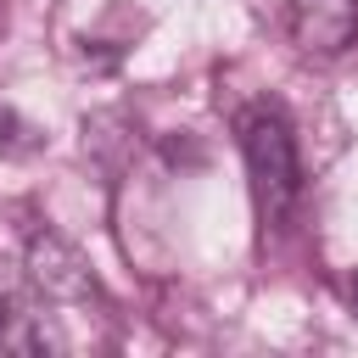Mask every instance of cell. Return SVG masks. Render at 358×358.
Masks as SVG:
<instances>
[{
	"label": "cell",
	"mask_w": 358,
	"mask_h": 358,
	"mask_svg": "<svg viewBox=\"0 0 358 358\" xmlns=\"http://www.w3.org/2000/svg\"><path fill=\"white\" fill-rule=\"evenodd\" d=\"M241 151H246V179H252V207H257V224L274 229L285 224L291 201H296V140H291V123L274 112V106H252L241 117Z\"/></svg>",
	"instance_id": "1"
},
{
	"label": "cell",
	"mask_w": 358,
	"mask_h": 358,
	"mask_svg": "<svg viewBox=\"0 0 358 358\" xmlns=\"http://www.w3.org/2000/svg\"><path fill=\"white\" fill-rule=\"evenodd\" d=\"M285 22L302 56H341L358 39V0H291Z\"/></svg>",
	"instance_id": "2"
},
{
	"label": "cell",
	"mask_w": 358,
	"mask_h": 358,
	"mask_svg": "<svg viewBox=\"0 0 358 358\" xmlns=\"http://www.w3.org/2000/svg\"><path fill=\"white\" fill-rule=\"evenodd\" d=\"M347 296H352V313H358V268H352V285H347Z\"/></svg>",
	"instance_id": "3"
}]
</instances>
